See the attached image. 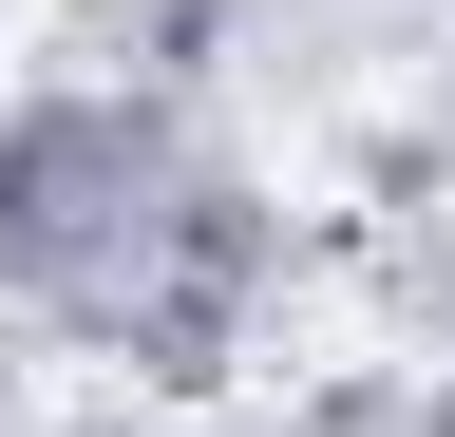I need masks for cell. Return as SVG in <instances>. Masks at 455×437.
<instances>
[{"instance_id":"6da1fadb","label":"cell","mask_w":455,"mask_h":437,"mask_svg":"<svg viewBox=\"0 0 455 437\" xmlns=\"http://www.w3.org/2000/svg\"><path fill=\"white\" fill-rule=\"evenodd\" d=\"M190 152H209V134L171 115V95H133V77L0 95V323H95V304L152 266Z\"/></svg>"},{"instance_id":"5b68a950","label":"cell","mask_w":455,"mask_h":437,"mask_svg":"<svg viewBox=\"0 0 455 437\" xmlns=\"http://www.w3.org/2000/svg\"><path fill=\"white\" fill-rule=\"evenodd\" d=\"M418 437H455V361H436V380H418Z\"/></svg>"},{"instance_id":"277c9868","label":"cell","mask_w":455,"mask_h":437,"mask_svg":"<svg viewBox=\"0 0 455 437\" xmlns=\"http://www.w3.org/2000/svg\"><path fill=\"white\" fill-rule=\"evenodd\" d=\"M284 437H418V380H398V361H361V380H323Z\"/></svg>"},{"instance_id":"3957f363","label":"cell","mask_w":455,"mask_h":437,"mask_svg":"<svg viewBox=\"0 0 455 437\" xmlns=\"http://www.w3.org/2000/svg\"><path fill=\"white\" fill-rule=\"evenodd\" d=\"M379 323L455 361V229H379Z\"/></svg>"},{"instance_id":"8992f818","label":"cell","mask_w":455,"mask_h":437,"mask_svg":"<svg viewBox=\"0 0 455 437\" xmlns=\"http://www.w3.org/2000/svg\"><path fill=\"white\" fill-rule=\"evenodd\" d=\"M436 152H455V95H436Z\"/></svg>"},{"instance_id":"7a4b0ae2","label":"cell","mask_w":455,"mask_h":437,"mask_svg":"<svg viewBox=\"0 0 455 437\" xmlns=\"http://www.w3.org/2000/svg\"><path fill=\"white\" fill-rule=\"evenodd\" d=\"M76 38H114V77H133V95H190V77H228L247 0H76Z\"/></svg>"}]
</instances>
